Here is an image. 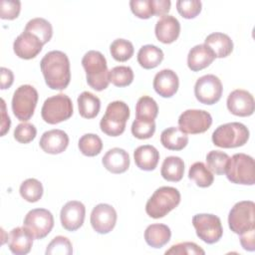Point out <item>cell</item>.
Returning <instances> with one entry per match:
<instances>
[{"label": "cell", "mask_w": 255, "mask_h": 255, "mask_svg": "<svg viewBox=\"0 0 255 255\" xmlns=\"http://www.w3.org/2000/svg\"><path fill=\"white\" fill-rule=\"evenodd\" d=\"M40 68L45 83L51 90L62 91L70 84V61L64 52L57 50L48 52L42 58Z\"/></svg>", "instance_id": "cell-1"}, {"label": "cell", "mask_w": 255, "mask_h": 255, "mask_svg": "<svg viewBox=\"0 0 255 255\" xmlns=\"http://www.w3.org/2000/svg\"><path fill=\"white\" fill-rule=\"evenodd\" d=\"M82 65L86 72L87 83L92 89L101 92L108 88L110 71L108 70L107 60L101 52L95 50L87 52L82 59Z\"/></svg>", "instance_id": "cell-2"}, {"label": "cell", "mask_w": 255, "mask_h": 255, "mask_svg": "<svg viewBox=\"0 0 255 255\" xmlns=\"http://www.w3.org/2000/svg\"><path fill=\"white\" fill-rule=\"evenodd\" d=\"M180 202V193L175 187L161 186L149 197L145 204V212L154 219L164 217Z\"/></svg>", "instance_id": "cell-3"}, {"label": "cell", "mask_w": 255, "mask_h": 255, "mask_svg": "<svg viewBox=\"0 0 255 255\" xmlns=\"http://www.w3.org/2000/svg\"><path fill=\"white\" fill-rule=\"evenodd\" d=\"M129 118V109L123 101H115L108 105L106 113L100 122L104 133L110 136H119L125 131Z\"/></svg>", "instance_id": "cell-4"}, {"label": "cell", "mask_w": 255, "mask_h": 255, "mask_svg": "<svg viewBox=\"0 0 255 255\" xmlns=\"http://www.w3.org/2000/svg\"><path fill=\"white\" fill-rule=\"evenodd\" d=\"M248 139L249 129L245 125L236 122L221 125L212 133V142L223 148L242 146Z\"/></svg>", "instance_id": "cell-5"}, {"label": "cell", "mask_w": 255, "mask_h": 255, "mask_svg": "<svg viewBox=\"0 0 255 255\" xmlns=\"http://www.w3.org/2000/svg\"><path fill=\"white\" fill-rule=\"evenodd\" d=\"M226 176L235 184L253 185L255 183V163L252 156L245 153H235L230 157Z\"/></svg>", "instance_id": "cell-6"}, {"label": "cell", "mask_w": 255, "mask_h": 255, "mask_svg": "<svg viewBox=\"0 0 255 255\" xmlns=\"http://www.w3.org/2000/svg\"><path fill=\"white\" fill-rule=\"evenodd\" d=\"M72 115L73 103L65 94H58L46 99L41 109L42 119L50 125L67 121Z\"/></svg>", "instance_id": "cell-7"}, {"label": "cell", "mask_w": 255, "mask_h": 255, "mask_svg": "<svg viewBox=\"0 0 255 255\" xmlns=\"http://www.w3.org/2000/svg\"><path fill=\"white\" fill-rule=\"evenodd\" d=\"M228 225L236 234H243L255 229V203L243 200L234 204L229 211Z\"/></svg>", "instance_id": "cell-8"}, {"label": "cell", "mask_w": 255, "mask_h": 255, "mask_svg": "<svg viewBox=\"0 0 255 255\" xmlns=\"http://www.w3.org/2000/svg\"><path fill=\"white\" fill-rule=\"evenodd\" d=\"M38 102V92L31 85H22L16 89L12 98L14 116L22 122H27L34 115Z\"/></svg>", "instance_id": "cell-9"}, {"label": "cell", "mask_w": 255, "mask_h": 255, "mask_svg": "<svg viewBox=\"0 0 255 255\" xmlns=\"http://www.w3.org/2000/svg\"><path fill=\"white\" fill-rule=\"evenodd\" d=\"M192 224L196 235L207 244L218 242L223 235L220 218L214 214H196L192 217Z\"/></svg>", "instance_id": "cell-10"}, {"label": "cell", "mask_w": 255, "mask_h": 255, "mask_svg": "<svg viewBox=\"0 0 255 255\" xmlns=\"http://www.w3.org/2000/svg\"><path fill=\"white\" fill-rule=\"evenodd\" d=\"M23 226L32 233L35 239H43L54 227L53 214L45 208L32 209L26 214Z\"/></svg>", "instance_id": "cell-11"}, {"label": "cell", "mask_w": 255, "mask_h": 255, "mask_svg": "<svg viewBox=\"0 0 255 255\" xmlns=\"http://www.w3.org/2000/svg\"><path fill=\"white\" fill-rule=\"evenodd\" d=\"M223 88L221 81L215 75H204L194 85L196 100L204 105H214L222 96Z\"/></svg>", "instance_id": "cell-12"}, {"label": "cell", "mask_w": 255, "mask_h": 255, "mask_svg": "<svg viewBox=\"0 0 255 255\" xmlns=\"http://www.w3.org/2000/svg\"><path fill=\"white\" fill-rule=\"evenodd\" d=\"M211 125V115L203 110H186L178 118V128L185 133L205 132Z\"/></svg>", "instance_id": "cell-13"}, {"label": "cell", "mask_w": 255, "mask_h": 255, "mask_svg": "<svg viewBox=\"0 0 255 255\" xmlns=\"http://www.w3.org/2000/svg\"><path fill=\"white\" fill-rule=\"evenodd\" d=\"M90 221L96 232L100 234H107L116 226L117 211L110 204L100 203L93 208Z\"/></svg>", "instance_id": "cell-14"}, {"label": "cell", "mask_w": 255, "mask_h": 255, "mask_svg": "<svg viewBox=\"0 0 255 255\" xmlns=\"http://www.w3.org/2000/svg\"><path fill=\"white\" fill-rule=\"evenodd\" d=\"M226 104L228 111L237 117H249L253 115L255 109L253 96L241 89L232 91L228 95Z\"/></svg>", "instance_id": "cell-15"}, {"label": "cell", "mask_w": 255, "mask_h": 255, "mask_svg": "<svg viewBox=\"0 0 255 255\" xmlns=\"http://www.w3.org/2000/svg\"><path fill=\"white\" fill-rule=\"evenodd\" d=\"M85 215L86 207L81 201H68L60 212L61 224L68 231H76L83 225Z\"/></svg>", "instance_id": "cell-16"}, {"label": "cell", "mask_w": 255, "mask_h": 255, "mask_svg": "<svg viewBox=\"0 0 255 255\" xmlns=\"http://www.w3.org/2000/svg\"><path fill=\"white\" fill-rule=\"evenodd\" d=\"M41 40L30 32L24 31L21 33L13 43V50L16 56L24 60L35 58L43 48Z\"/></svg>", "instance_id": "cell-17"}, {"label": "cell", "mask_w": 255, "mask_h": 255, "mask_svg": "<svg viewBox=\"0 0 255 255\" xmlns=\"http://www.w3.org/2000/svg\"><path fill=\"white\" fill-rule=\"evenodd\" d=\"M39 144L45 152L59 154L65 151L68 147L69 136L62 129H51L42 134Z\"/></svg>", "instance_id": "cell-18"}, {"label": "cell", "mask_w": 255, "mask_h": 255, "mask_svg": "<svg viewBox=\"0 0 255 255\" xmlns=\"http://www.w3.org/2000/svg\"><path fill=\"white\" fill-rule=\"evenodd\" d=\"M153 89L162 98L172 97L178 90L179 80L175 72L169 69L159 71L153 78Z\"/></svg>", "instance_id": "cell-19"}, {"label": "cell", "mask_w": 255, "mask_h": 255, "mask_svg": "<svg viewBox=\"0 0 255 255\" xmlns=\"http://www.w3.org/2000/svg\"><path fill=\"white\" fill-rule=\"evenodd\" d=\"M33 239L32 233L26 227H16L8 235V247L15 255H25L30 252Z\"/></svg>", "instance_id": "cell-20"}, {"label": "cell", "mask_w": 255, "mask_h": 255, "mask_svg": "<svg viewBox=\"0 0 255 255\" xmlns=\"http://www.w3.org/2000/svg\"><path fill=\"white\" fill-rule=\"evenodd\" d=\"M154 33L159 42L163 44L173 43L180 33L179 21L172 15H164L156 22Z\"/></svg>", "instance_id": "cell-21"}, {"label": "cell", "mask_w": 255, "mask_h": 255, "mask_svg": "<svg viewBox=\"0 0 255 255\" xmlns=\"http://www.w3.org/2000/svg\"><path fill=\"white\" fill-rule=\"evenodd\" d=\"M104 167L112 173L126 172L129 167V155L128 151L120 147L109 149L102 158Z\"/></svg>", "instance_id": "cell-22"}, {"label": "cell", "mask_w": 255, "mask_h": 255, "mask_svg": "<svg viewBox=\"0 0 255 255\" xmlns=\"http://www.w3.org/2000/svg\"><path fill=\"white\" fill-rule=\"evenodd\" d=\"M215 59L214 53L204 44H199L190 49L187 55V66L192 72L207 68Z\"/></svg>", "instance_id": "cell-23"}, {"label": "cell", "mask_w": 255, "mask_h": 255, "mask_svg": "<svg viewBox=\"0 0 255 255\" xmlns=\"http://www.w3.org/2000/svg\"><path fill=\"white\" fill-rule=\"evenodd\" d=\"M133 158L135 165L142 170H153L159 160L158 150L150 144L140 145L133 151Z\"/></svg>", "instance_id": "cell-24"}, {"label": "cell", "mask_w": 255, "mask_h": 255, "mask_svg": "<svg viewBox=\"0 0 255 255\" xmlns=\"http://www.w3.org/2000/svg\"><path fill=\"white\" fill-rule=\"evenodd\" d=\"M204 45L211 49L215 58H225L233 51V42L231 38L224 33L215 32L209 34L204 40Z\"/></svg>", "instance_id": "cell-25"}, {"label": "cell", "mask_w": 255, "mask_h": 255, "mask_svg": "<svg viewBox=\"0 0 255 255\" xmlns=\"http://www.w3.org/2000/svg\"><path fill=\"white\" fill-rule=\"evenodd\" d=\"M171 237V231L165 224H150L144 231V240L152 248H161Z\"/></svg>", "instance_id": "cell-26"}, {"label": "cell", "mask_w": 255, "mask_h": 255, "mask_svg": "<svg viewBox=\"0 0 255 255\" xmlns=\"http://www.w3.org/2000/svg\"><path fill=\"white\" fill-rule=\"evenodd\" d=\"M161 144L169 150H181L188 143V136L179 128L170 127L160 134Z\"/></svg>", "instance_id": "cell-27"}, {"label": "cell", "mask_w": 255, "mask_h": 255, "mask_svg": "<svg viewBox=\"0 0 255 255\" xmlns=\"http://www.w3.org/2000/svg\"><path fill=\"white\" fill-rule=\"evenodd\" d=\"M184 173V161L179 156H167L164 158L160 174L161 176L167 180L172 182L180 181L183 177Z\"/></svg>", "instance_id": "cell-28"}, {"label": "cell", "mask_w": 255, "mask_h": 255, "mask_svg": "<svg viewBox=\"0 0 255 255\" xmlns=\"http://www.w3.org/2000/svg\"><path fill=\"white\" fill-rule=\"evenodd\" d=\"M163 60V52L154 45H144L137 53V62L143 69L149 70L157 67Z\"/></svg>", "instance_id": "cell-29"}, {"label": "cell", "mask_w": 255, "mask_h": 255, "mask_svg": "<svg viewBox=\"0 0 255 255\" xmlns=\"http://www.w3.org/2000/svg\"><path fill=\"white\" fill-rule=\"evenodd\" d=\"M78 108L81 117L85 119H94L98 116L101 109L100 99L90 92H83L78 97Z\"/></svg>", "instance_id": "cell-30"}, {"label": "cell", "mask_w": 255, "mask_h": 255, "mask_svg": "<svg viewBox=\"0 0 255 255\" xmlns=\"http://www.w3.org/2000/svg\"><path fill=\"white\" fill-rule=\"evenodd\" d=\"M24 31L37 36L43 44L48 43L53 36V28L49 21L44 18L31 19L25 26Z\"/></svg>", "instance_id": "cell-31"}, {"label": "cell", "mask_w": 255, "mask_h": 255, "mask_svg": "<svg viewBox=\"0 0 255 255\" xmlns=\"http://www.w3.org/2000/svg\"><path fill=\"white\" fill-rule=\"evenodd\" d=\"M188 177L189 179L194 180L197 186L202 188L209 187L214 180L212 172L201 161L194 162L190 165L188 170Z\"/></svg>", "instance_id": "cell-32"}, {"label": "cell", "mask_w": 255, "mask_h": 255, "mask_svg": "<svg viewBox=\"0 0 255 255\" xmlns=\"http://www.w3.org/2000/svg\"><path fill=\"white\" fill-rule=\"evenodd\" d=\"M158 114L156 102L149 96H142L135 106V119L154 121Z\"/></svg>", "instance_id": "cell-33"}, {"label": "cell", "mask_w": 255, "mask_h": 255, "mask_svg": "<svg viewBox=\"0 0 255 255\" xmlns=\"http://www.w3.org/2000/svg\"><path fill=\"white\" fill-rule=\"evenodd\" d=\"M78 146L84 155L96 156L103 149V141L101 137L95 133H86L80 137Z\"/></svg>", "instance_id": "cell-34"}, {"label": "cell", "mask_w": 255, "mask_h": 255, "mask_svg": "<svg viewBox=\"0 0 255 255\" xmlns=\"http://www.w3.org/2000/svg\"><path fill=\"white\" fill-rule=\"evenodd\" d=\"M229 160V155L220 150H211L206 155L207 168L218 175L224 174L226 172Z\"/></svg>", "instance_id": "cell-35"}, {"label": "cell", "mask_w": 255, "mask_h": 255, "mask_svg": "<svg viewBox=\"0 0 255 255\" xmlns=\"http://www.w3.org/2000/svg\"><path fill=\"white\" fill-rule=\"evenodd\" d=\"M19 192L26 201L37 202L43 195V185L36 178H28L21 183Z\"/></svg>", "instance_id": "cell-36"}, {"label": "cell", "mask_w": 255, "mask_h": 255, "mask_svg": "<svg viewBox=\"0 0 255 255\" xmlns=\"http://www.w3.org/2000/svg\"><path fill=\"white\" fill-rule=\"evenodd\" d=\"M112 57L118 62H126L129 60L134 52L131 42L126 39H116L110 46Z\"/></svg>", "instance_id": "cell-37"}, {"label": "cell", "mask_w": 255, "mask_h": 255, "mask_svg": "<svg viewBox=\"0 0 255 255\" xmlns=\"http://www.w3.org/2000/svg\"><path fill=\"white\" fill-rule=\"evenodd\" d=\"M110 82L116 87L124 88L130 85L133 81V72L130 67L118 66L110 71Z\"/></svg>", "instance_id": "cell-38"}, {"label": "cell", "mask_w": 255, "mask_h": 255, "mask_svg": "<svg viewBox=\"0 0 255 255\" xmlns=\"http://www.w3.org/2000/svg\"><path fill=\"white\" fill-rule=\"evenodd\" d=\"M155 131L154 121L135 119L131 125V133L138 139L150 138Z\"/></svg>", "instance_id": "cell-39"}, {"label": "cell", "mask_w": 255, "mask_h": 255, "mask_svg": "<svg viewBox=\"0 0 255 255\" xmlns=\"http://www.w3.org/2000/svg\"><path fill=\"white\" fill-rule=\"evenodd\" d=\"M72 253V243L65 236H56L53 238L46 249L47 255H71Z\"/></svg>", "instance_id": "cell-40"}, {"label": "cell", "mask_w": 255, "mask_h": 255, "mask_svg": "<svg viewBox=\"0 0 255 255\" xmlns=\"http://www.w3.org/2000/svg\"><path fill=\"white\" fill-rule=\"evenodd\" d=\"M202 4L199 0H178L176 2L177 12L185 19H193L201 12Z\"/></svg>", "instance_id": "cell-41"}, {"label": "cell", "mask_w": 255, "mask_h": 255, "mask_svg": "<svg viewBox=\"0 0 255 255\" xmlns=\"http://www.w3.org/2000/svg\"><path fill=\"white\" fill-rule=\"evenodd\" d=\"M37 134V129L34 125L29 123L19 124L14 129V138L20 143L31 142Z\"/></svg>", "instance_id": "cell-42"}, {"label": "cell", "mask_w": 255, "mask_h": 255, "mask_svg": "<svg viewBox=\"0 0 255 255\" xmlns=\"http://www.w3.org/2000/svg\"><path fill=\"white\" fill-rule=\"evenodd\" d=\"M165 254H175V255H204L205 251L194 242H182L175 245H172L168 250L165 251Z\"/></svg>", "instance_id": "cell-43"}, {"label": "cell", "mask_w": 255, "mask_h": 255, "mask_svg": "<svg viewBox=\"0 0 255 255\" xmlns=\"http://www.w3.org/2000/svg\"><path fill=\"white\" fill-rule=\"evenodd\" d=\"M21 2L15 0H2L0 2V17L5 20H13L19 16Z\"/></svg>", "instance_id": "cell-44"}, {"label": "cell", "mask_w": 255, "mask_h": 255, "mask_svg": "<svg viewBox=\"0 0 255 255\" xmlns=\"http://www.w3.org/2000/svg\"><path fill=\"white\" fill-rule=\"evenodd\" d=\"M129 7L131 12L140 19H148L153 16L149 0H131Z\"/></svg>", "instance_id": "cell-45"}, {"label": "cell", "mask_w": 255, "mask_h": 255, "mask_svg": "<svg viewBox=\"0 0 255 255\" xmlns=\"http://www.w3.org/2000/svg\"><path fill=\"white\" fill-rule=\"evenodd\" d=\"M152 15L164 16L170 10L171 2L169 0H149Z\"/></svg>", "instance_id": "cell-46"}, {"label": "cell", "mask_w": 255, "mask_h": 255, "mask_svg": "<svg viewBox=\"0 0 255 255\" xmlns=\"http://www.w3.org/2000/svg\"><path fill=\"white\" fill-rule=\"evenodd\" d=\"M254 230L252 229L248 232L240 234V243L244 250L254 251L255 250V242H254Z\"/></svg>", "instance_id": "cell-47"}, {"label": "cell", "mask_w": 255, "mask_h": 255, "mask_svg": "<svg viewBox=\"0 0 255 255\" xmlns=\"http://www.w3.org/2000/svg\"><path fill=\"white\" fill-rule=\"evenodd\" d=\"M0 79H1V89L2 90H5V89H8L12 86L13 82H14V75L12 73L11 70L5 68V67H2L1 70H0Z\"/></svg>", "instance_id": "cell-48"}, {"label": "cell", "mask_w": 255, "mask_h": 255, "mask_svg": "<svg viewBox=\"0 0 255 255\" xmlns=\"http://www.w3.org/2000/svg\"><path fill=\"white\" fill-rule=\"evenodd\" d=\"M1 106H2V112H1V117H2V121H1V136L5 135V133L9 130L10 128V125H11V121L9 116L6 113V105L3 99H1Z\"/></svg>", "instance_id": "cell-49"}]
</instances>
